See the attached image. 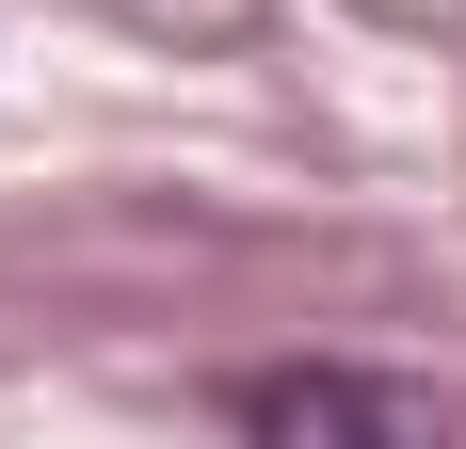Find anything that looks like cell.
Masks as SVG:
<instances>
[{
	"mask_svg": "<svg viewBox=\"0 0 466 449\" xmlns=\"http://www.w3.org/2000/svg\"><path fill=\"white\" fill-rule=\"evenodd\" d=\"M241 434H434V385H354V369H241Z\"/></svg>",
	"mask_w": 466,
	"mask_h": 449,
	"instance_id": "1",
	"label": "cell"
}]
</instances>
